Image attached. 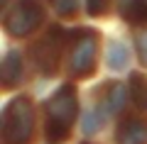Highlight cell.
I'll list each match as a JSON object with an SVG mask.
<instances>
[{"label":"cell","mask_w":147,"mask_h":144,"mask_svg":"<svg viewBox=\"0 0 147 144\" xmlns=\"http://www.w3.org/2000/svg\"><path fill=\"white\" fill-rule=\"evenodd\" d=\"M34 137V105L30 98H12L3 110V144H30Z\"/></svg>","instance_id":"obj_2"},{"label":"cell","mask_w":147,"mask_h":144,"mask_svg":"<svg viewBox=\"0 0 147 144\" xmlns=\"http://www.w3.org/2000/svg\"><path fill=\"white\" fill-rule=\"evenodd\" d=\"M0 3H3V5H5V3H7V0H0Z\"/></svg>","instance_id":"obj_15"},{"label":"cell","mask_w":147,"mask_h":144,"mask_svg":"<svg viewBox=\"0 0 147 144\" xmlns=\"http://www.w3.org/2000/svg\"><path fill=\"white\" fill-rule=\"evenodd\" d=\"M47 113V122H44V132H47L49 142H64L71 132L74 122L79 120V98L71 86H61L54 90V95L44 105Z\"/></svg>","instance_id":"obj_1"},{"label":"cell","mask_w":147,"mask_h":144,"mask_svg":"<svg viewBox=\"0 0 147 144\" xmlns=\"http://www.w3.org/2000/svg\"><path fill=\"white\" fill-rule=\"evenodd\" d=\"M118 12L130 25H147V0H118Z\"/></svg>","instance_id":"obj_8"},{"label":"cell","mask_w":147,"mask_h":144,"mask_svg":"<svg viewBox=\"0 0 147 144\" xmlns=\"http://www.w3.org/2000/svg\"><path fill=\"white\" fill-rule=\"evenodd\" d=\"M130 90H132V100L140 108H147V81H145V76L132 73L130 76Z\"/></svg>","instance_id":"obj_11"},{"label":"cell","mask_w":147,"mask_h":144,"mask_svg":"<svg viewBox=\"0 0 147 144\" xmlns=\"http://www.w3.org/2000/svg\"><path fill=\"white\" fill-rule=\"evenodd\" d=\"M49 5L61 17H74L79 12V0H49Z\"/></svg>","instance_id":"obj_12"},{"label":"cell","mask_w":147,"mask_h":144,"mask_svg":"<svg viewBox=\"0 0 147 144\" xmlns=\"http://www.w3.org/2000/svg\"><path fill=\"white\" fill-rule=\"evenodd\" d=\"M44 20V7L39 0H17L12 10L5 15L3 27L10 37H27L42 25Z\"/></svg>","instance_id":"obj_4"},{"label":"cell","mask_w":147,"mask_h":144,"mask_svg":"<svg viewBox=\"0 0 147 144\" xmlns=\"http://www.w3.org/2000/svg\"><path fill=\"white\" fill-rule=\"evenodd\" d=\"M127 61H130V54H127V46L123 42L113 39L108 44V66L115 71V68H125Z\"/></svg>","instance_id":"obj_10"},{"label":"cell","mask_w":147,"mask_h":144,"mask_svg":"<svg viewBox=\"0 0 147 144\" xmlns=\"http://www.w3.org/2000/svg\"><path fill=\"white\" fill-rule=\"evenodd\" d=\"M137 54H140V61L147 64V32L137 37Z\"/></svg>","instance_id":"obj_14"},{"label":"cell","mask_w":147,"mask_h":144,"mask_svg":"<svg viewBox=\"0 0 147 144\" xmlns=\"http://www.w3.org/2000/svg\"><path fill=\"white\" fill-rule=\"evenodd\" d=\"M64 29L59 27H52L42 39L34 44L32 49V56H34V64L37 68L44 73V76H52L57 73L59 68V59H61V52H64Z\"/></svg>","instance_id":"obj_5"},{"label":"cell","mask_w":147,"mask_h":144,"mask_svg":"<svg viewBox=\"0 0 147 144\" xmlns=\"http://www.w3.org/2000/svg\"><path fill=\"white\" fill-rule=\"evenodd\" d=\"M103 90L105 93H103V100H100V110H103L105 115L118 113V110L123 108V103H125V88H123L120 83H108Z\"/></svg>","instance_id":"obj_9"},{"label":"cell","mask_w":147,"mask_h":144,"mask_svg":"<svg viewBox=\"0 0 147 144\" xmlns=\"http://www.w3.org/2000/svg\"><path fill=\"white\" fill-rule=\"evenodd\" d=\"M22 81V56L17 52H7L0 66V83L3 88H15Z\"/></svg>","instance_id":"obj_7"},{"label":"cell","mask_w":147,"mask_h":144,"mask_svg":"<svg viewBox=\"0 0 147 144\" xmlns=\"http://www.w3.org/2000/svg\"><path fill=\"white\" fill-rule=\"evenodd\" d=\"M118 144H147V125L137 117H127L118 125L115 132Z\"/></svg>","instance_id":"obj_6"},{"label":"cell","mask_w":147,"mask_h":144,"mask_svg":"<svg viewBox=\"0 0 147 144\" xmlns=\"http://www.w3.org/2000/svg\"><path fill=\"white\" fill-rule=\"evenodd\" d=\"M86 7H88V15L100 17V15H105V12H108L110 0H86Z\"/></svg>","instance_id":"obj_13"},{"label":"cell","mask_w":147,"mask_h":144,"mask_svg":"<svg viewBox=\"0 0 147 144\" xmlns=\"http://www.w3.org/2000/svg\"><path fill=\"white\" fill-rule=\"evenodd\" d=\"M66 54H69L66 61L69 73L74 78H88L96 68V59H98V34L88 27L71 32Z\"/></svg>","instance_id":"obj_3"}]
</instances>
